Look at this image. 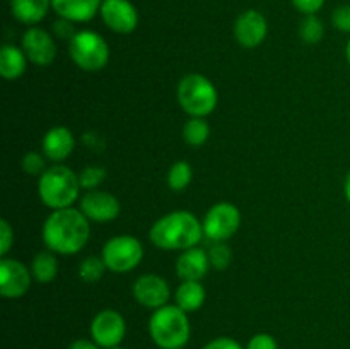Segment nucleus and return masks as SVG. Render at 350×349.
Listing matches in <instances>:
<instances>
[{
	"instance_id": "obj_1",
	"label": "nucleus",
	"mask_w": 350,
	"mask_h": 349,
	"mask_svg": "<svg viewBox=\"0 0 350 349\" xmlns=\"http://www.w3.org/2000/svg\"><path fill=\"white\" fill-rule=\"evenodd\" d=\"M91 228L89 219L79 209L67 207L53 211L43 224V242L48 250L60 255L81 252L88 243Z\"/></svg>"
},
{
	"instance_id": "obj_2",
	"label": "nucleus",
	"mask_w": 350,
	"mask_h": 349,
	"mask_svg": "<svg viewBox=\"0 0 350 349\" xmlns=\"http://www.w3.org/2000/svg\"><path fill=\"white\" fill-rule=\"evenodd\" d=\"M204 226L188 211H174L154 222L149 238L161 250L193 248L204 238Z\"/></svg>"
},
{
	"instance_id": "obj_3",
	"label": "nucleus",
	"mask_w": 350,
	"mask_h": 349,
	"mask_svg": "<svg viewBox=\"0 0 350 349\" xmlns=\"http://www.w3.org/2000/svg\"><path fill=\"white\" fill-rule=\"evenodd\" d=\"M38 194L41 202L53 211L72 207L81 194L79 174L64 164H55L40 174Z\"/></svg>"
},
{
	"instance_id": "obj_4",
	"label": "nucleus",
	"mask_w": 350,
	"mask_h": 349,
	"mask_svg": "<svg viewBox=\"0 0 350 349\" xmlns=\"http://www.w3.org/2000/svg\"><path fill=\"white\" fill-rule=\"evenodd\" d=\"M149 334L159 349H181L190 339V320L178 305L157 308L149 320Z\"/></svg>"
},
{
	"instance_id": "obj_5",
	"label": "nucleus",
	"mask_w": 350,
	"mask_h": 349,
	"mask_svg": "<svg viewBox=\"0 0 350 349\" xmlns=\"http://www.w3.org/2000/svg\"><path fill=\"white\" fill-rule=\"evenodd\" d=\"M217 89L202 74H188L178 84V101L190 116L205 118L217 106Z\"/></svg>"
},
{
	"instance_id": "obj_6",
	"label": "nucleus",
	"mask_w": 350,
	"mask_h": 349,
	"mask_svg": "<svg viewBox=\"0 0 350 349\" xmlns=\"http://www.w3.org/2000/svg\"><path fill=\"white\" fill-rule=\"evenodd\" d=\"M68 53L79 68L98 72L106 67L109 60V47L101 34L94 31H77L68 41Z\"/></svg>"
},
{
	"instance_id": "obj_7",
	"label": "nucleus",
	"mask_w": 350,
	"mask_h": 349,
	"mask_svg": "<svg viewBox=\"0 0 350 349\" xmlns=\"http://www.w3.org/2000/svg\"><path fill=\"white\" fill-rule=\"evenodd\" d=\"M101 257L108 270L115 274H125L142 262L144 246L139 240L130 235L115 236L105 243Z\"/></svg>"
},
{
	"instance_id": "obj_8",
	"label": "nucleus",
	"mask_w": 350,
	"mask_h": 349,
	"mask_svg": "<svg viewBox=\"0 0 350 349\" xmlns=\"http://www.w3.org/2000/svg\"><path fill=\"white\" fill-rule=\"evenodd\" d=\"M239 224H241L239 209L229 202H219V204L212 205L202 222L205 238H208L211 242H226L232 235H236Z\"/></svg>"
},
{
	"instance_id": "obj_9",
	"label": "nucleus",
	"mask_w": 350,
	"mask_h": 349,
	"mask_svg": "<svg viewBox=\"0 0 350 349\" xmlns=\"http://www.w3.org/2000/svg\"><path fill=\"white\" fill-rule=\"evenodd\" d=\"M126 334V324L116 310H101L91 322V339L103 349L118 348Z\"/></svg>"
},
{
	"instance_id": "obj_10",
	"label": "nucleus",
	"mask_w": 350,
	"mask_h": 349,
	"mask_svg": "<svg viewBox=\"0 0 350 349\" xmlns=\"http://www.w3.org/2000/svg\"><path fill=\"white\" fill-rule=\"evenodd\" d=\"M99 14L103 23L118 34L132 33L139 24V12L130 0H103Z\"/></svg>"
},
{
	"instance_id": "obj_11",
	"label": "nucleus",
	"mask_w": 350,
	"mask_h": 349,
	"mask_svg": "<svg viewBox=\"0 0 350 349\" xmlns=\"http://www.w3.org/2000/svg\"><path fill=\"white\" fill-rule=\"evenodd\" d=\"M23 51L34 65L48 67L57 57V44L48 31L33 26L23 34Z\"/></svg>"
},
{
	"instance_id": "obj_12",
	"label": "nucleus",
	"mask_w": 350,
	"mask_h": 349,
	"mask_svg": "<svg viewBox=\"0 0 350 349\" xmlns=\"http://www.w3.org/2000/svg\"><path fill=\"white\" fill-rule=\"evenodd\" d=\"M31 270L16 259L3 257L0 262V293L3 298H21L31 287Z\"/></svg>"
},
{
	"instance_id": "obj_13",
	"label": "nucleus",
	"mask_w": 350,
	"mask_h": 349,
	"mask_svg": "<svg viewBox=\"0 0 350 349\" xmlns=\"http://www.w3.org/2000/svg\"><path fill=\"white\" fill-rule=\"evenodd\" d=\"M132 293L133 298H135L142 307L152 308V310H157V308L167 305V300H170L171 296L170 284H167L161 276H156V274L140 276L139 279L133 283Z\"/></svg>"
},
{
	"instance_id": "obj_14",
	"label": "nucleus",
	"mask_w": 350,
	"mask_h": 349,
	"mask_svg": "<svg viewBox=\"0 0 350 349\" xmlns=\"http://www.w3.org/2000/svg\"><path fill=\"white\" fill-rule=\"evenodd\" d=\"M120 202L115 195L103 190H89L81 198V211L89 221L108 222L118 218Z\"/></svg>"
},
{
	"instance_id": "obj_15",
	"label": "nucleus",
	"mask_w": 350,
	"mask_h": 349,
	"mask_svg": "<svg viewBox=\"0 0 350 349\" xmlns=\"http://www.w3.org/2000/svg\"><path fill=\"white\" fill-rule=\"evenodd\" d=\"M267 19L262 12L248 9L239 14L234 24V36L238 43L245 48H256L267 38Z\"/></svg>"
},
{
	"instance_id": "obj_16",
	"label": "nucleus",
	"mask_w": 350,
	"mask_h": 349,
	"mask_svg": "<svg viewBox=\"0 0 350 349\" xmlns=\"http://www.w3.org/2000/svg\"><path fill=\"white\" fill-rule=\"evenodd\" d=\"M208 267H211L208 253L198 246L183 250V253L176 260V274L181 283L183 281H202L207 276Z\"/></svg>"
},
{
	"instance_id": "obj_17",
	"label": "nucleus",
	"mask_w": 350,
	"mask_h": 349,
	"mask_svg": "<svg viewBox=\"0 0 350 349\" xmlns=\"http://www.w3.org/2000/svg\"><path fill=\"white\" fill-rule=\"evenodd\" d=\"M41 147H43V154L46 159L60 163L72 154L75 147V139L67 127H53L44 133Z\"/></svg>"
},
{
	"instance_id": "obj_18",
	"label": "nucleus",
	"mask_w": 350,
	"mask_h": 349,
	"mask_svg": "<svg viewBox=\"0 0 350 349\" xmlns=\"http://www.w3.org/2000/svg\"><path fill=\"white\" fill-rule=\"evenodd\" d=\"M103 0H51V9L72 23H88L101 9Z\"/></svg>"
},
{
	"instance_id": "obj_19",
	"label": "nucleus",
	"mask_w": 350,
	"mask_h": 349,
	"mask_svg": "<svg viewBox=\"0 0 350 349\" xmlns=\"http://www.w3.org/2000/svg\"><path fill=\"white\" fill-rule=\"evenodd\" d=\"M51 0H10L12 16L23 24H38L48 14Z\"/></svg>"
},
{
	"instance_id": "obj_20",
	"label": "nucleus",
	"mask_w": 350,
	"mask_h": 349,
	"mask_svg": "<svg viewBox=\"0 0 350 349\" xmlns=\"http://www.w3.org/2000/svg\"><path fill=\"white\" fill-rule=\"evenodd\" d=\"M27 57L23 48H17L14 44H5L0 50V74L7 81L21 77L26 70Z\"/></svg>"
},
{
	"instance_id": "obj_21",
	"label": "nucleus",
	"mask_w": 350,
	"mask_h": 349,
	"mask_svg": "<svg viewBox=\"0 0 350 349\" xmlns=\"http://www.w3.org/2000/svg\"><path fill=\"white\" fill-rule=\"evenodd\" d=\"M174 301L187 313L197 311L205 301V287L200 281H183L174 293Z\"/></svg>"
},
{
	"instance_id": "obj_22",
	"label": "nucleus",
	"mask_w": 350,
	"mask_h": 349,
	"mask_svg": "<svg viewBox=\"0 0 350 349\" xmlns=\"http://www.w3.org/2000/svg\"><path fill=\"white\" fill-rule=\"evenodd\" d=\"M31 274L41 284H48L57 277L58 260L53 252H40L34 255L31 263Z\"/></svg>"
},
{
	"instance_id": "obj_23",
	"label": "nucleus",
	"mask_w": 350,
	"mask_h": 349,
	"mask_svg": "<svg viewBox=\"0 0 350 349\" xmlns=\"http://www.w3.org/2000/svg\"><path fill=\"white\" fill-rule=\"evenodd\" d=\"M208 135H211V127L204 118L198 116H191L183 127V139L188 146L200 147L207 142Z\"/></svg>"
},
{
	"instance_id": "obj_24",
	"label": "nucleus",
	"mask_w": 350,
	"mask_h": 349,
	"mask_svg": "<svg viewBox=\"0 0 350 349\" xmlns=\"http://www.w3.org/2000/svg\"><path fill=\"white\" fill-rule=\"evenodd\" d=\"M299 36L304 43L317 44L323 40L325 36V26L323 21L317 17V14H310L304 17L299 24Z\"/></svg>"
},
{
	"instance_id": "obj_25",
	"label": "nucleus",
	"mask_w": 350,
	"mask_h": 349,
	"mask_svg": "<svg viewBox=\"0 0 350 349\" xmlns=\"http://www.w3.org/2000/svg\"><path fill=\"white\" fill-rule=\"evenodd\" d=\"M191 178H193V170L190 164L187 161H176L167 173V185L171 190L181 192L191 183Z\"/></svg>"
},
{
	"instance_id": "obj_26",
	"label": "nucleus",
	"mask_w": 350,
	"mask_h": 349,
	"mask_svg": "<svg viewBox=\"0 0 350 349\" xmlns=\"http://www.w3.org/2000/svg\"><path fill=\"white\" fill-rule=\"evenodd\" d=\"M105 270H108V267H106L103 257L91 255L82 260L81 267H79V277L88 284L98 283L103 277V274H105Z\"/></svg>"
},
{
	"instance_id": "obj_27",
	"label": "nucleus",
	"mask_w": 350,
	"mask_h": 349,
	"mask_svg": "<svg viewBox=\"0 0 350 349\" xmlns=\"http://www.w3.org/2000/svg\"><path fill=\"white\" fill-rule=\"evenodd\" d=\"M208 260L211 267L217 270H226L232 260V252L224 242H214V245L208 248Z\"/></svg>"
},
{
	"instance_id": "obj_28",
	"label": "nucleus",
	"mask_w": 350,
	"mask_h": 349,
	"mask_svg": "<svg viewBox=\"0 0 350 349\" xmlns=\"http://www.w3.org/2000/svg\"><path fill=\"white\" fill-rule=\"evenodd\" d=\"M106 170L99 166H88L79 173V181H81V188L84 190H96V187L105 181Z\"/></svg>"
},
{
	"instance_id": "obj_29",
	"label": "nucleus",
	"mask_w": 350,
	"mask_h": 349,
	"mask_svg": "<svg viewBox=\"0 0 350 349\" xmlns=\"http://www.w3.org/2000/svg\"><path fill=\"white\" fill-rule=\"evenodd\" d=\"M21 166H23V171L27 174H43L46 168V161L41 154L38 153H27L24 154L23 161H21Z\"/></svg>"
},
{
	"instance_id": "obj_30",
	"label": "nucleus",
	"mask_w": 350,
	"mask_h": 349,
	"mask_svg": "<svg viewBox=\"0 0 350 349\" xmlns=\"http://www.w3.org/2000/svg\"><path fill=\"white\" fill-rule=\"evenodd\" d=\"M332 23L342 33H350V5H340L332 14Z\"/></svg>"
},
{
	"instance_id": "obj_31",
	"label": "nucleus",
	"mask_w": 350,
	"mask_h": 349,
	"mask_svg": "<svg viewBox=\"0 0 350 349\" xmlns=\"http://www.w3.org/2000/svg\"><path fill=\"white\" fill-rule=\"evenodd\" d=\"M14 243V231H12V226L2 219L0 221V255L5 257L9 253L10 246Z\"/></svg>"
},
{
	"instance_id": "obj_32",
	"label": "nucleus",
	"mask_w": 350,
	"mask_h": 349,
	"mask_svg": "<svg viewBox=\"0 0 350 349\" xmlns=\"http://www.w3.org/2000/svg\"><path fill=\"white\" fill-rule=\"evenodd\" d=\"M277 341L270 334H256L250 339L246 349H277Z\"/></svg>"
},
{
	"instance_id": "obj_33",
	"label": "nucleus",
	"mask_w": 350,
	"mask_h": 349,
	"mask_svg": "<svg viewBox=\"0 0 350 349\" xmlns=\"http://www.w3.org/2000/svg\"><path fill=\"white\" fill-rule=\"evenodd\" d=\"M293 3L299 12L310 16V14H317L323 7L325 0H293Z\"/></svg>"
},
{
	"instance_id": "obj_34",
	"label": "nucleus",
	"mask_w": 350,
	"mask_h": 349,
	"mask_svg": "<svg viewBox=\"0 0 350 349\" xmlns=\"http://www.w3.org/2000/svg\"><path fill=\"white\" fill-rule=\"evenodd\" d=\"M53 31L58 38H64V40H72L74 34L77 33V31H74L72 21L64 19V17H60V21L53 23Z\"/></svg>"
},
{
	"instance_id": "obj_35",
	"label": "nucleus",
	"mask_w": 350,
	"mask_h": 349,
	"mask_svg": "<svg viewBox=\"0 0 350 349\" xmlns=\"http://www.w3.org/2000/svg\"><path fill=\"white\" fill-rule=\"evenodd\" d=\"M204 349H243V346L231 337H217L205 344Z\"/></svg>"
},
{
	"instance_id": "obj_36",
	"label": "nucleus",
	"mask_w": 350,
	"mask_h": 349,
	"mask_svg": "<svg viewBox=\"0 0 350 349\" xmlns=\"http://www.w3.org/2000/svg\"><path fill=\"white\" fill-rule=\"evenodd\" d=\"M68 349H99V346L92 339H77L68 346Z\"/></svg>"
},
{
	"instance_id": "obj_37",
	"label": "nucleus",
	"mask_w": 350,
	"mask_h": 349,
	"mask_svg": "<svg viewBox=\"0 0 350 349\" xmlns=\"http://www.w3.org/2000/svg\"><path fill=\"white\" fill-rule=\"evenodd\" d=\"M344 192H345V198H347V202L350 204V171L347 173V177H345Z\"/></svg>"
},
{
	"instance_id": "obj_38",
	"label": "nucleus",
	"mask_w": 350,
	"mask_h": 349,
	"mask_svg": "<svg viewBox=\"0 0 350 349\" xmlns=\"http://www.w3.org/2000/svg\"><path fill=\"white\" fill-rule=\"evenodd\" d=\"M345 57H347V62L350 64V40L347 43V48H345Z\"/></svg>"
},
{
	"instance_id": "obj_39",
	"label": "nucleus",
	"mask_w": 350,
	"mask_h": 349,
	"mask_svg": "<svg viewBox=\"0 0 350 349\" xmlns=\"http://www.w3.org/2000/svg\"><path fill=\"white\" fill-rule=\"evenodd\" d=\"M113 349H123V348H113Z\"/></svg>"
}]
</instances>
